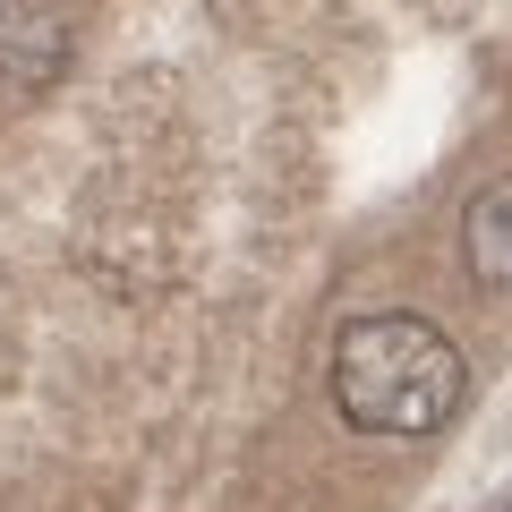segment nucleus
<instances>
[{
    "label": "nucleus",
    "mask_w": 512,
    "mask_h": 512,
    "mask_svg": "<svg viewBox=\"0 0 512 512\" xmlns=\"http://www.w3.org/2000/svg\"><path fill=\"white\" fill-rule=\"evenodd\" d=\"M461 393H470V367L453 333L410 308L350 316L333 342V410L359 436H436L461 410Z\"/></svg>",
    "instance_id": "obj_1"
},
{
    "label": "nucleus",
    "mask_w": 512,
    "mask_h": 512,
    "mask_svg": "<svg viewBox=\"0 0 512 512\" xmlns=\"http://www.w3.org/2000/svg\"><path fill=\"white\" fill-rule=\"evenodd\" d=\"M69 60L60 0H0V86H52Z\"/></svg>",
    "instance_id": "obj_2"
},
{
    "label": "nucleus",
    "mask_w": 512,
    "mask_h": 512,
    "mask_svg": "<svg viewBox=\"0 0 512 512\" xmlns=\"http://www.w3.org/2000/svg\"><path fill=\"white\" fill-rule=\"evenodd\" d=\"M461 256L487 291H512V180H487L461 214Z\"/></svg>",
    "instance_id": "obj_3"
}]
</instances>
